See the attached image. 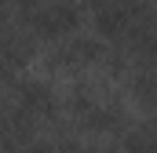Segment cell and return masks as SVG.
<instances>
[{
  "mask_svg": "<svg viewBox=\"0 0 157 153\" xmlns=\"http://www.w3.org/2000/svg\"><path fill=\"white\" fill-rule=\"evenodd\" d=\"M77 7L70 0H33L22 7V26L26 33L40 40H66L77 29Z\"/></svg>",
  "mask_w": 157,
  "mask_h": 153,
  "instance_id": "1",
  "label": "cell"
},
{
  "mask_svg": "<svg viewBox=\"0 0 157 153\" xmlns=\"http://www.w3.org/2000/svg\"><path fill=\"white\" fill-rule=\"evenodd\" d=\"M29 58V37L15 26H4L0 22V80H11L18 76V69L26 66Z\"/></svg>",
  "mask_w": 157,
  "mask_h": 153,
  "instance_id": "2",
  "label": "cell"
},
{
  "mask_svg": "<svg viewBox=\"0 0 157 153\" xmlns=\"http://www.w3.org/2000/svg\"><path fill=\"white\" fill-rule=\"evenodd\" d=\"M15 106H18V113L29 117V120H44V117L55 113V95L44 84H22L18 95H15Z\"/></svg>",
  "mask_w": 157,
  "mask_h": 153,
  "instance_id": "3",
  "label": "cell"
},
{
  "mask_svg": "<svg viewBox=\"0 0 157 153\" xmlns=\"http://www.w3.org/2000/svg\"><path fill=\"white\" fill-rule=\"evenodd\" d=\"M124 153H157V131L154 128H132L121 142Z\"/></svg>",
  "mask_w": 157,
  "mask_h": 153,
  "instance_id": "4",
  "label": "cell"
}]
</instances>
